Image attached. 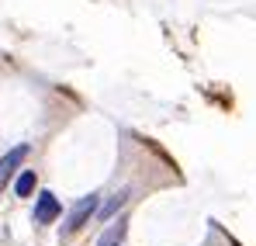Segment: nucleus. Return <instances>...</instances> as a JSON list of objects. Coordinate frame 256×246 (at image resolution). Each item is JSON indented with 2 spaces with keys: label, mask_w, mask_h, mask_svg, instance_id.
<instances>
[{
  "label": "nucleus",
  "mask_w": 256,
  "mask_h": 246,
  "mask_svg": "<svg viewBox=\"0 0 256 246\" xmlns=\"http://www.w3.org/2000/svg\"><path fill=\"white\" fill-rule=\"evenodd\" d=\"M97 208H100V194H84L76 205L70 208V215H66V222H62V229H59V236L62 239H70V236H76L80 229H84L86 222L97 215Z\"/></svg>",
  "instance_id": "obj_1"
},
{
  "label": "nucleus",
  "mask_w": 256,
  "mask_h": 246,
  "mask_svg": "<svg viewBox=\"0 0 256 246\" xmlns=\"http://www.w3.org/2000/svg\"><path fill=\"white\" fill-rule=\"evenodd\" d=\"M28 153H32V149L21 142V146H14V149H7V153L0 156V191H4L18 173H21V163L28 160Z\"/></svg>",
  "instance_id": "obj_2"
},
{
  "label": "nucleus",
  "mask_w": 256,
  "mask_h": 246,
  "mask_svg": "<svg viewBox=\"0 0 256 246\" xmlns=\"http://www.w3.org/2000/svg\"><path fill=\"white\" fill-rule=\"evenodd\" d=\"M62 215V205H59V198L52 194V191H42L38 194V201H35V211H32V218L38 222V225H48V222H56Z\"/></svg>",
  "instance_id": "obj_3"
},
{
  "label": "nucleus",
  "mask_w": 256,
  "mask_h": 246,
  "mask_svg": "<svg viewBox=\"0 0 256 246\" xmlns=\"http://www.w3.org/2000/svg\"><path fill=\"white\" fill-rule=\"evenodd\" d=\"M128 198H132V191H118V194H111V198H108V201H100V208H97V215H94V218H97V222H111V218H118V215H122V208L128 205Z\"/></svg>",
  "instance_id": "obj_4"
},
{
  "label": "nucleus",
  "mask_w": 256,
  "mask_h": 246,
  "mask_svg": "<svg viewBox=\"0 0 256 246\" xmlns=\"http://www.w3.org/2000/svg\"><path fill=\"white\" fill-rule=\"evenodd\" d=\"M125 232H128V218H125V215H118V222L111 218L108 229L97 236V246H122V243H125Z\"/></svg>",
  "instance_id": "obj_5"
},
{
  "label": "nucleus",
  "mask_w": 256,
  "mask_h": 246,
  "mask_svg": "<svg viewBox=\"0 0 256 246\" xmlns=\"http://www.w3.org/2000/svg\"><path fill=\"white\" fill-rule=\"evenodd\" d=\"M35 187H38L35 170H21V173L14 177V194H18V198H32V194H35Z\"/></svg>",
  "instance_id": "obj_6"
}]
</instances>
